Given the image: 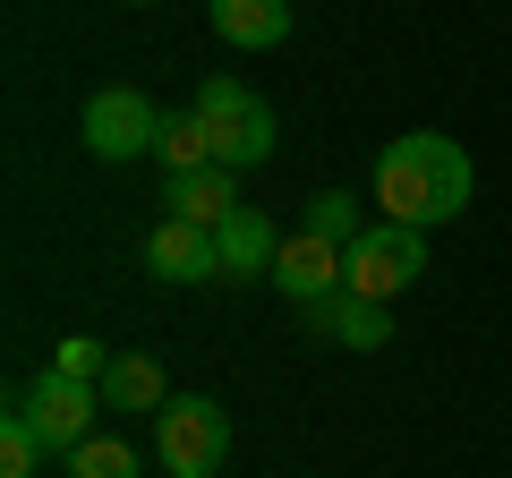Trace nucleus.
I'll list each match as a JSON object with an SVG mask.
<instances>
[{"mask_svg":"<svg viewBox=\"0 0 512 478\" xmlns=\"http://www.w3.org/2000/svg\"><path fill=\"white\" fill-rule=\"evenodd\" d=\"M419 274H427V231H410V222H367L342 248V291L384 299V308H393Z\"/></svg>","mask_w":512,"mask_h":478,"instance_id":"5","label":"nucleus"},{"mask_svg":"<svg viewBox=\"0 0 512 478\" xmlns=\"http://www.w3.org/2000/svg\"><path fill=\"white\" fill-rule=\"evenodd\" d=\"M52 453V444L35 436V419H26V402L0 410V478H35V461Z\"/></svg>","mask_w":512,"mask_h":478,"instance_id":"14","label":"nucleus"},{"mask_svg":"<svg viewBox=\"0 0 512 478\" xmlns=\"http://www.w3.org/2000/svg\"><path fill=\"white\" fill-rule=\"evenodd\" d=\"M52 368H60V376H77V385H103L111 350L94 342V333H69V342H52Z\"/></svg>","mask_w":512,"mask_h":478,"instance_id":"18","label":"nucleus"},{"mask_svg":"<svg viewBox=\"0 0 512 478\" xmlns=\"http://www.w3.org/2000/svg\"><path fill=\"white\" fill-rule=\"evenodd\" d=\"M478 197V163L461 154V137L444 129H410L376 154V205L384 222H410V231H436V222H461Z\"/></svg>","mask_w":512,"mask_h":478,"instance_id":"1","label":"nucleus"},{"mask_svg":"<svg viewBox=\"0 0 512 478\" xmlns=\"http://www.w3.org/2000/svg\"><path fill=\"white\" fill-rule=\"evenodd\" d=\"M163 205H171L180 222H197V231H222V222L239 214V171H222V163L171 171V180H163Z\"/></svg>","mask_w":512,"mask_h":478,"instance_id":"11","label":"nucleus"},{"mask_svg":"<svg viewBox=\"0 0 512 478\" xmlns=\"http://www.w3.org/2000/svg\"><path fill=\"white\" fill-rule=\"evenodd\" d=\"M171 402V385H163V368H154L146 350H111V368H103V410H163Z\"/></svg>","mask_w":512,"mask_h":478,"instance_id":"13","label":"nucleus"},{"mask_svg":"<svg viewBox=\"0 0 512 478\" xmlns=\"http://www.w3.org/2000/svg\"><path fill=\"white\" fill-rule=\"evenodd\" d=\"M205 9H214V35L239 52H274L291 35V0H205Z\"/></svg>","mask_w":512,"mask_h":478,"instance_id":"12","label":"nucleus"},{"mask_svg":"<svg viewBox=\"0 0 512 478\" xmlns=\"http://www.w3.org/2000/svg\"><path fill=\"white\" fill-rule=\"evenodd\" d=\"M18 402H26V419H35V436L52 444V453H77V444L94 436V410H103V385H77V376L43 368L35 385L18 393Z\"/></svg>","mask_w":512,"mask_h":478,"instance_id":"6","label":"nucleus"},{"mask_svg":"<svg viewBox=\"0 0 512 478\" xmlns=\"http://www.w3.org/2000/svg\"><path fill=\"white\" fill-rule=\"evenodd\" d=\"M60 478H137V453L120 436H86L77 453H60Z\"/></svg>","mask_w":512,"mask_h":478,"instance_id":"17","label":"nucleus"},{"mask_svg":"<svg viewBox=\"0 0 512 478\" xmlns=\"http://www.w3.org/2000/svg\"><path fill=\"white\" fill-rule=\"evenodd\" d=\"M188 111L205 120V137H214V163H222V171H256V163H274V146H282L274 103H256L239 77H197Z\"/></svg>","mask_w":512,"mask_h":478,"instance_id":"2","label":"nucleus"},{"mask_svg":"<svg viewBox=\"0 0 512 478\" xmlns=\"http://www.w3.org/2000/svg\"><path fill=\"white\" fill-rule=\"evenodd\" d=\"M163 129H171V111H154V94H137V86L86 94V120H77L94 163H146V154H163Z\"/></svg>","mask_w":512,"mask_h":478,"instance_id":"4","label":"nucleus"},{"mask_svg":"<svg viewBox=\"0 0 512 478\" xmlns=\"http://www.w3.org/2000/svg\"><path fill=\"white\" fill-rule=\"evenodd\" d=\"M154 461H163L171 478H214L222 461H231V410H222L214 393H171V402L154 410Z\"/></svg>","mask_w":512,"mask_h":478,"instance_id":"3","label":"nucleus"},{"mask_svg":"<svg viewBox=\"0 0 512 478\" xmlns=\"http://www.w3.org/2000/svg\"><path fill=\"white\" fill-rule=\"evenodd\" d=\"M308 333L316 342H342V350H384L393 342V308L384 299H359V291H333L308 308Z\"/></svg>","mask_w":512,"mask_h":478,"instance_id":"9","label":"nucleus"},{"mask_svg":"<svg viewBox=\"0 0 512 478\" xmlns=\"http://www.w3.org/2000/svg\"><path fill=\"white\" fill-rule=\"evenodd\" d=\"M299 231H316V239H333V248H350V239L367 231V214H359V197H342V188H316Z\"/></svg>","mask_w":512,"mask_h":478,"instance_id":"16","label":"nucleus"},{"mask_svg":"<svg viewBox=\"0 0 512 478\" xmlns=\"http://www.w3.org/2000/svg\"><path fill=\"white\" fill-rule=\"evenodd\" d=\"M214 248H222V282H256V274H274L282 231H274V214H265V205H239V214L214 231Z\"/></svg>","mask_w":512,"mask_h":478,"instance_id":"10","label":"nucleus"},{"mask_svg":"<svg viewBox=\"0 0 512 478\" xmlns=\"http://www.w3.org/2000/svg\"><path fill=\"white\" fill-rule=\"evenodd\" d=\"M265 282H274L282 299H299V308H316V299L342 291V248H333V239H316V231H291Z\"/></svg>","mask_w":512,"mask_h":478,"instance_id":"7","label":"nucleus"},{"mask_svg":"<svg viewBox=\"0 0 512 478\" xmlns=\"http://www.w3.org/2000/svg\"><path fill=\"white\" fill-rule=\"evenodd\" d=\"M154 163H163V180H171V171H205V163H214V137H205V120H197V111H171L163 154H154Z\"/></svg>","mask_w":512,"mask_h":478,"instance_id":"15","label":"nucleus"},{"mask_svg":"<svg viewBox=\"0 0 512 478\" xmlns=\"http://www.w3.org/2000/svg\"><path fill=\"white\" fill-rule=\"evenodd\" d=\"M137 9H146V0H137Z\"/></svg>","mask_w":512,"mask_h":478,"instance_id":"19","label":"nucleus"},{"mask_svg":"<svg viewBox=\"0 0 512 478\" xmlns=\"http://www.w3.org/2000/svg\"><path fill=\"white\" fill-rule=\"evenodd\" d=\"M146 274H154V282H222L214 231H197V222L163 214V222H154V239H146Z\"/></svg>","mask_w":512,"mask_h":478,"instance_id":"8","label":"nucleus"}]
</instances>
